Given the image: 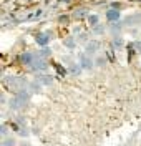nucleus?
<instances>
[{
    "label": "nucleus",
    "instance_id": "obj_37",
    "mask_svg": "<svg viewBox=\"0 0 141 146\" xmlns=\"http://www.w3.org/2000/svg\"><path fill=\"white\" fill-rule=\"evenodd\" d=\"M20 146H32V145H30V143H22Z\"/></svg>",
    "mask_w": 141,
    "mask_h": 146
},
{
    "label": "nucleus",
    "instance_id": "obj_10",
    "mask_svg": "<svg viewBox=\"0 0 141 146\" xmlns=\"http://www.w3.org/2000/svg\"><path fill=\"white\" fill-rule=\"evenodd\" d=\"M35 82H38L42 86H50V85H53L55 78L50 73H37L35 75Z\"/></svg>",
    "mask_w": 141,
    "mask_h": 146
},
{
    "label": "nucleus",
    "instance_id": "obj_15",
    "mask_svg": "<svg viewBox=\"0 0 141 146\" xmlns=\"http://www.w3.org/2000/svg\"><path fill=\"white\" fill-rule=\"evenodd\" d=\"M53 70H55L60 76H66L68 75V66L66 65H63V63H58V62H53Z\"/></svg>",
    "mask_w": 141,
    "mask_h": 146
},
{
    "label": "nucleus",
    "instance_id": "obj_9",
    "mask_svg": "<svg viewBox=\"0 0 141 146\" xmlns=\"http://www.w3.org/2000/svg\"><path fill=\"white\" fill-rule=\"evenodd\" d=\"M35 56H37V53L35 52H23L22 55H19V60L20 63L23 65V66H32V63L35 62Z\"/></svg>",
    "mask_w": 141,
    "mask_h": 146
},
{
    "label": "nucleus",
    "instance_id": "obj_20",
    "mask_svg": "<svg viewBox=\"0 0 141 146\" xmlns=\"http://www.w3.org/2000/svg\"><path fill=\"white\" fill-rule=\"evenodd\" d=\"M27 90L30 91L32 95H37V93H40V91H42V85H40L38 82H35V80H33V82L28 83V88H27Z\"/></svg>",
    "mask_w": 141,
    "mask_h": 146
},
{
    "label": "nucleus",
    "instance_id": "obj_33",
    "mask_svg": "<svg viewBox=\"0 0 141 146\" xmlns=\"http://www.w3.org/2000/svg\"><path fill=\"white\" fill-rule=\"evenodd\" d=\"M71 30H73V32H71V35H73V36H78L80 33H83V32H85L81 25H76V27H73Z\"/></svg>",
    "mask_w": 141,
    "mask_h": 146
},
{
    "label": "nucleus",
    "instance_id": "obj_34",
    "mask_svg": "<svg viewBox=\"0 0 141 146\" xmlns=\"http://www.w3.org/2000/svg\"><path fill=\"white\" fill-rule=\"evenodd\" d=\"M128 32H130V35H131V36H138V35H140V28H138V27L128 28Z\"/></svg>",
    "mask_w": 141,
    "mask_h": 146
},
{
    "label": "nucleus",
    "instance_id": "obj_11",
    "mask_svg": "<svg viewBox=\"0 0 141 146\" xmlns=\"http://www.w3.org/2000/svg\"><path fill=\"white\" fill-rule=\"evenodd\" d=\"M123 28L124 27V23H123V20H120V22H116V23H110V33H111L113 36H120L123 33Z\"/></svg>",
    "mask_w": 141,
    "mask_h": 146
},
{
    "label": "nucleus",
    "instance_id": "obj_32",
    "mask_svg": "<svg viewBox=\"0 0 141 146\" xmlns=\"http://www.w3.org/2000/svg\"><path fill=\"white\" fill-rule=\"evenodd\" d=\"M70 18H71V15H60L56 20H58V23L65 25V23H68V22H70Z\"/></svg>",
    "mask_w": 141,
    "mask_h": 146
},
{
    "label": "nucleus",
    "instance_id": "obj_3",
    "mask_svg": "<svg viewBox=\"0 0 141 146\" xmlns=\"http://www.w3.org/2000/svg\"><path fill=\"white\" fill-rule=\"evenodd\" d=\"M37 56H35V62L32 63V66H28V72H32L33 75H37V73H48V68H50V63H48L47 58H43V56H40L38 52H35Z\"/></svg>",
    "mask_w": 141,
    "mask_h": 146
},
{
    "label": "nucleus",
    "instance_id": "obj_19",
    "mask_svg": "<svg viewBox=\"0 0 141 146\" xmlns=\"http://www.w3.org/2000/svg\"><path fill=\"white\" fill-rule=\"evenodd\" d=\"M86 22H88V25H90V28L96 27V25H100L101 22H100V15L98 13H90L88 15V18H86Z\"/></svg>",
    "mask_w": 141,
    "mask_h": 146
},
{
    "label": "nucleus",
    "instance_id": "obj_30",
    "mask_svg": "<svg viewBox=\"0 0 141 146\" xmlns=\"http://www.w3.org/2000/svg\"><path fill=\"white\" fill-rule=\"evenodd\" d=\"M0 136H2V139H3V138H7V136H9V126H7L5 123H3V125L0 126Z\"/></svg>",
    "mask_w": 141,
    "mask_h": 146
},
{
    "label": "nucleus",
    "instance_id": "obj_26",
    "mask_svg": "<svg viewBox=\"0 0 141 146\" xmlns=\"http://www.w3.org/2000/svg\"><path fill=\"white\" fill-rule=\"evenodd\" d=\"M62 62H63V65H66V66H70L71 63H75L76 60L73 58V55H65V56L62 58Z\"/></svg>",
    "mask_w": 141,
    "mask_h": 146
},
{
    "label": "nucleus",
    "instance_id": "obj_2",
    "mask_svg": "<svg viewBox=\"0 0 141 146\" xmlns=\"http://www.w3.org/2000/svg\"><path fill=\"white\" fill-rule=\"evenodd\" d=\"M28 78L22 76V75H9V76H3V85L10 88L13 93H19L22 90H27L28 88Z\"/></svg>",
    "mask_w": 141,
    "mask_h": 146
},
{
    "label": "nucleus",
    "instance_id": "obj_36",
    "mask_svg": "<svg viewBox=\"0 0 141 146\" xmlns=\"http://www.w3.org/2000/svg\"><path fill=\"white\" fill-rule=\"evenodd\" d=\"M60 3H66L68 5V3H71V0H60Z\"/></svg>",
    "mask_w": 141,
    "mask_h": 146
},
{
    "label": "nucleus",
    "instance_id": "obj_25",
    "mask_svg": "<svg viewBox=\"0 0 141 146\" xmlns=\"http://www.w3.org/2000/svg\"><path fill=\"white\" fill-rule=\"evenodd\" d=\"M13 121L20 125V126H27V118L25 116H22V115H17V116H13Z\"/></svg>",
    "mask_w": 141,
    "mask_h": 146
},
{
    "label": "nucleus",
    "instance_id": "obj_8",
    "mask_svg": "<svg viewBox=\"0 0 141 146\" xmlns=\"http://www.w3.org/2000/svg\"><path fill=\"white\" fill-rule=\"evenodd\" d=\"M105 17H106V22H108V23H116V22L123 20L121 10H116V9H106Z\"/></svg>",
    "mask_w": 141,
    "mask_h": 146
},
{
    "label": "nucleus",
    "instance_id": "obj_24",
    "mask_svg": "<svg viewBox=\"0 0 141 146\" xmlns=\"http://www.w3.org/2000/svg\"><path fill=\"white\" fill-rule=\"evenodd\" d=\"M38 55L48 60V56H52V48H50V46H43V48H40V50H38Z\"/></svg>",
    "mask_w": 141,
    "mask_h": 146
},
{
    "label": "nucleus",
    "instance_id": "obj_13",
    "mask_svg": "<svg viewBox=\"0 0 141 146\" xmlns=\"http://www.w3.org/2000/svg\"><path fill=\"white\" fill-rule=\"evenodd\" d=\"M63 46H65L66 50H70V52H73L76 46H78V42H76V36L73 35H68L63 38Z\"/></svg>",
    "mask_w": 141,
    "mask_h": 146
},
{
    "label": "nucleus",
    "instance_id": "obj_22",
    "mask_svg": "<svg viewBox=\"0 0 141 146\" xmlns=\"http://www.w3.org/2000/svg\"><path fill=\"white\" fill-rule=\"evenodd\" d=\"M105 55H106L108 62H116V50H115L111 45H108V50L105 52Z\"/></svg>",
    "mask_w": 141,
    "mask_h": 146
},
{
    "label": "nucleus",
    "instance_id": "obj_6",
    "mask_svg": "<svg viewBox=\"0 0 141 146\" xmlns=\"http://www.w3.org/2000/svg\"><path fill=\"white\" fill-rule=\"evenodd\" d=\"M123 23L126 28H133L141 25V12H134V13H130L126 17H123Z\"/></svg>",
    "mask_w": 141,
    "mask_h": 146
},
{
    "label": "nucleus",
    "instance_id": "obj_17",
    "mask_svg": "<svg viewBox=\"0 0 141 146\" xmlns=\"http://www.w3.org/2000/svg\"><path fill=\"white\" fill-rule=\"evenodd\" d=\"M93 36H103L105 33H106V25H103V23H100V25H96V27L91 28V32H90Z\"/></svg>",
    "mask_w": 141,
    "mask_h": 146
},
{
    "label": "nucleus",
    "instance_id": "obj_28",
    "mask_svg": "<svg viewBox=\"0 0 141 146\" xmlns=\"http://www.w3.org/2000/svg\"><path fill=\"white\" fill-rule=\"evenodd\" d=\"M130 45L133 46V50H134L136 53H141V40H133Z\"/></svg>",
    "mask_w": 141,
    "mask_h": 146
},
{
    "label": "nucleus",
    "instance_id": "obj_31",
    "mask_svg": "<svg viewBox=\"0 0 141 146\" xmlns=\"http://www.w3.org/2000/svg\"><path fill=\"white\" fill-rule=\"evenodd\" d=\"M110 9H116V10H123V3L120 0H115V2H110Z\"/></svg>",
    "mask_w": 141,
    "mask_h": 146
},
{
    "label": "nucleus",
    "instance_id": "obj_35",
    "mask_svg": "<svg viewBox=\"0 0 141 146\" xmlns=\"http://www.w3.org/2000/svg\"><path fill=\"white\" fill-rule=\"evenodd\" d=\"M0 100H2V103H3V105H5V103H9V101H7V96H5L3 93L0 95Z\"/></svg>",
    "mask_w": 141,
    "mask_h": 146
},
{
    "label": "nucleus",
    "instance_id": "obj_14",
    "mask_svg": "<svg viewBox=\"0 0 141 146\" xmlns=\"http://www.w3.org/2000/svg\"><path fill=\"white\" fill-rule=\"evenodd\" d=\"M110 45H111L113 48L116 50V52H120V50H123V48L128 45V43H126V42H124V38L120 35V36H113V38H111V43H110Z\"/></svg>",
    "mask_w": 141,
    "mask_h": 146
},
{
    "label": "nucleus",
    "instance_id": "obj_16",
    "mask_svg": "<svg viewBox=\"0 0 141 146\" xmlns=\"http://www.w3.org/2000/svg\"><path fill=\"white\" fill-rule=\"evenodd\" d=\"M81 72H83V68L80 66L78 62H75V63H71L70 66H68V75H71V76H80Z\"/></svg>",
    "mask_w": 141,
    "mask_h": 146
},
{
    "label": "nucleus",
    "instance_id": "obj_23",
    "mask_svg": "<svg viewBox=\"0 0 141 146\" xmlns=\"http://www.w3.org/2000/svg\"><path fill=\"white\" fill-rule=\"evenodd\" d=\"M17 145V141H15V138L13 136H7L2 139V143H0V146H15Z\"/></svg>",
    "mask_w": 141,
    "mask_h": 146
},
{
    "label": "nucleus",
    "instance_id": "obj_18",
    "mask_svg": "<svg viewBox=\"0 0 141 146\" xmlns=\"http://www.w3.org/2000/svg\"><path fill=\"white\" fill-rule=\"evenodd\" d=\"M90 36H91V33H88V32H83V33H80V35L76 36V42H78V45L86 46V43L91 40Z\"/></svg>",
    "mask_w": 141,
    "mask_h": 146
},
{
    "label": "nucleus",
    "instance_id": "obj_29",
    "mask_svg": "<svg viewBox=\"0 0 141 146\" xmlns=\"http://www.w3.org/2000/svg\"><path fill=\"white\" fill-rule=\"evenodd\" d=\"M43 15H45V10H43V9L35 10V17H33V22H38V20H42V18H43Z\"/></svg>",
    "mask_w": 141,
    "mask_h": 146
},
{
    "label": "nucleus",
    "instance_id": "obj_12",
    "mask_svg": "<svg viewBox=\"0 0 141 146\" xmlns=\"http://www.w3.org/2000/svg\"><path fill=\"white\" fill-rule=\"evenodd\" d=\"M88 15H90L88 9H86V7H80V9H76L75 12L71 13V18H73V20H86Z\"/></svg>",
    "mask_w": 141,
    "mask_h": 146
},
{
    "label": "nucleus",
    "instance_id": "obj_5",
    "mask_svg": "<svg viewBox=\"0 0 141 146\" xmlns=\"http://www.w3.org/2000/svg\"><path fill=\"white\" fill-rule=\"evenodd\" d=\"M76 62L80 63V66L83 68L85 72H91L95 68V58L90 56V55H86L85 52L80 53V55H76Z\"/></svg>",
    "mask_w": 141,
    "mask_h": 146
},
{
    "label": "nucleus",
    "instance_id": "obj_21",
    "mask_svg": "<svg viewBox=\"0 0 141 146\" xmlns=\"http://www.w3.org/2000/svg\"><path fill=\"white\" fill-rule=\"evenodd\" d=\"M108 63V58H106V55H96L95 56V66H105V65Z\"/></svg>",
    "mask_w": 141,
    "mask_h": 146
},
{
    "label": "nucleus",
    "instance_id": "obj_38",
    "mask_svg": "<svg viewBox=\"0 0 141 146\" xmlns=\"http://www.w3.org/2000/svg\"><path fill=\"white\" fill-rule=\"evenodd\" d=\"M106 2H108V0H106ZM111 2H115V0H111Z\"/></svg>",
    "mask_w": 141,
    "mask_h": 146
},
{
    "label": "nucleus",
    "instance_id": "obj_4",
    "mask_svg": "<svg viewBox=\"0 0 141 146\" xmlns=\"http://www.w3.org/2000/svg\"><path fill=\"white\" fill-rule=\"evenodd\" d=\"M53 38H55V33L52 30H40L38 33H35V43L38 45V48H43L50 45Z\"/></svg>",
    "mask_w": 141,
    "mask_h": 146
},
{
    "label": "nucleus",
    "instance_id": "obj_7",
    "mask_svg": "<svg viewBox=\"0 0 141 146\" xmlns=\"http://www.w3.org/2000/svg\"><path fill=\"white\" fill-rule=\"evenodd\" d=\"M101 42L98 40V38H93V40H90L88 43H86V46H85V53L86 55H90V56H96L98 55V52L101 50Z\"/></svg>",
    "mask_w": 141,
    "mask_h": 146
},
{
    "label": "nucleus",
    "instance_id": "obj_1",
    "mask_svg": "<svg viewBox=\"0 0 141 146\" xmlns=\"http://www.w3.org/2000/svg\"><path fill=\"white\" fill-rule=\"evenodd\" d=\"M32 93L28 90H22L19 93H13V96L9 100V108L12 111H22V110L27 106L30 100H32Z\"/></svg>",
    "mask_w": 141,
    "mask_h": 146
},
{
    "label": "nucleus",
    "instance_id": "obj_27",
    "mask_svg": "<svg viewBox=\"0 0 141 146\" xmlns=\"http://www.w3.org/2000/svg\"><path fill=\"white\" fill-rule=\"evenodd\" d=\"M17 135H19L20 138H28V136H30V129H28V126H22Z\"/></svg>",
    "mask_w": 141,
    "mask_h": 146
}]
</instances>
